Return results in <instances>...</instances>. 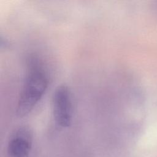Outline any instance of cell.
I'll list each match as a JSON object with an SVG mask.
<instances>
[{
    "mask_svg": "<svg viewBox=\"0 0 157 157\" xmlns=\"http://www.w3.org/2000/svg\"><path fill=\"white\" fill-rule=\"evenodd\" d=\"M48 85V77L43 67L36 62L29 66L16 106L18 117L28 115L44 94Z\"/></svg>",
    "mask_w": 157,
    "mask_h": 157,
    "instance_id": "obj_1",
    "label": "cell"
},
{
    "mask_svg": "<svg viewBox=\"0 0 157 157\" xmlns=\"http://www.w3.org/2000/svg\"><path fill=\"white\" fill-rule=\"evenodd\" d=\"M33 136L31 130L22 126L12 136L7 147L9 157H29L32 147Z\"/></svg>",
    "mask_w": 157,
    "mask_h": 157,
    "instance_id": "obj_3",
    "label": "cell"
},
{
    "mask_svg": "<svg viewBox=\"0 0 157 157\" xmlns=\"http://www.w3.org/2000/svg\"><path fill=\"white\" fill-rule=\"evenodd\" d=\"M52 112L58 126L61 128L69 126L72 117L71 93L66 85L58 86L52 97Z\"/></svg>",
    "mask_w": 157,
    "mask_h": 157,
    "instance_id": "obj_2",
    "label": "cell"
}]
</instances>
